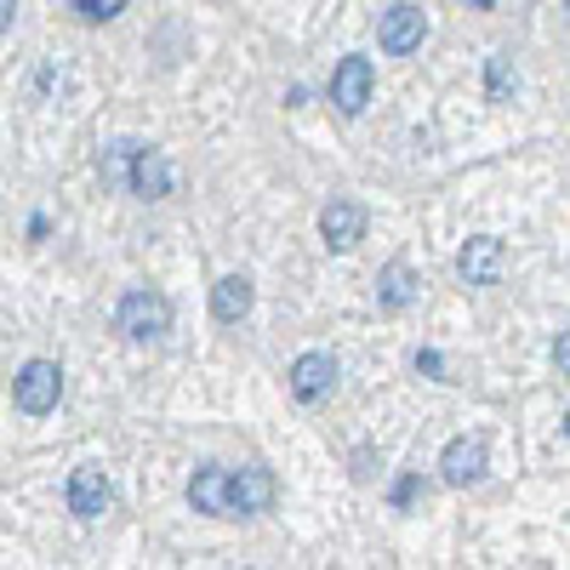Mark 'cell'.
I'll return each instance as SVG.
<instances>
[{
	"label": "cell",
	"mask_w": 570,
	"mask_h": 570,
	"mask_svg": "<svg viewBox=\"0 0 570 570\" xmlns=\"http://www.w3.org/2000/svg\"><path fill=\"white\" fill-rule=\"evenodd\" d=\"M115 325H120V337H131V343H160L171 331V303L160 292H149V285H137V292L120 297Z\"/></svg>",
	"instance_id": "cell-1"
},
{
	"label": "cell",
	"mask_w": 570,
	"mask_h": 570,
	"mask_svg": "<svg viewBox=\"0 0 570 570\" xmlns=\"http://www.w3.org/2000/svg\"><path fill=\"white\" fill-rule=\"evenodd\" d=\"M12 400H18L23 416L58 411V400H63V371H58V360H29V365L12 376Z\"/></svg>",
	"instance_id": "cell-2"
},
{
	"label": "cell",
	"mask_w": 570,
	"mask_h": 570,
	"mask_svg": "<svg viewBox=\"0 0 570 570\" xmlns=\"http://www.w3.org/2000/svg\"><path fill=\"white\" fill-rule=\"evenodd\" d=\"M485 468H491V451H485L480 434H462V440H451V445L440 451V480L456 485V491L480 485V480H485Z\"/></svg>",
	"instance_id": "cell-3"
},
{
	"label": "cell",
	"mask_w": 570,
	"mask_h": 570,
	"mask_svg": "<svg viewBox=\"0 0 570 570\" xmlns=\"http://www.w3.org/2000/svg\"><path fill=\"white\" fill-rule=\"evenodd\" d=\"M422 35H428V18H422V7H411V0L389 7L383 23H376V46H383L389 58H411L422 46Z\"/></svg>",
	"instance_id": "cell-4"
},
{
	"label": "cell",
	"mask_w": 570,
	"mask_h": 570,
	"mask_svg": "<svg viewBox=\"0 0 570 570\" xmlns=\"http://www.w3.org/2000/svg\"><path fill=\"white\" fill-rule=\"evenodd\" d=\"M109 502H115L109 473H104L98 462H80V468L69 473V513H75V519H104Z\"/></svg>",
	"instance_id": "cell-5"
},
{
	"label": "cell",
	"mask_w": 570,
	"mask_h": 570,
	"mask_svg": "<svg viewBox=\"0 0 570 570\" xmlns=\"http://www.w3.org/2000/svg\"><path fill=\"white\" fill-rule=\"evenodd\" d=\"M371 86H376L371 58H343L337 69H331V104L354 120V115H365V104H371Z\"/></svg>",
	"instance_id": "cell-6"
},
{
	"label": "cell",
	"mask_w": 570,
	"mask_h": 570,
	"mask_svg": "<svg viewBox=\"0 0 570 570\" xmlns=\"http://www.w3.org/2000/svg\"><path fill=\"white\" fill-rule=\"evenodd\" d=\"M502 268H508V246L497 240V234H473V240L462 246V257H456V274L468 285H497Z\"/></svg>",
	"instance_id": "cell-7"
},
{
	"label": "cell",
	"mask_w": 570,
	"mask_h": 570,
	"mask_svg": "<svg viewBox=\"0 0 570 570\" xmlns=\"http://www.w3.org/2000/svg\"><path fill=\"white\" fill-rule=\"evenodd\" d=\"M171 183H177L171 160H166L160 149H142V142H137L131 171H126V188H131V195H137V200H166V195H171Z\"/></svg>",
	"instance_id": "cell-8"
},
{
	"label": "cell",
	"mask_w": 570,
	"mask_h": 570,
	"mask_svg": "<svg viewBox=\"0 0 570 570\" xmlns=\"http://www.w3.org/2000/svg\"><path fill=\"white\" fill-rule=\"evenodd\" d=\"M228 502H234V519H252L274 502V473L268 468H228Z\"/></svg>",
	"instance_id": "cell-9"
},
{
	"label": "cell",
	"mask_w": 570,
	"mask_h": 570,
	"mask_svg": "<svg viewBox=\"0 0 570 570\" xmlns=\"http://www.w3.org/2000/svg\"><path fill=\"white\" fill-rule=\"evenodd\" d=\"M320 234H325L331 252H354L365 240V206L360 200H331L320 212Z\"/></svg>",
	"instance_id": "cell-10"
},
{
	"label": "cell",
	"mask_w": 570,
	"mask_h": 570,
	"mask_svg": "<svg viewBox=\"0 0 570 570\" xmlns=\"http://www.w3.org/2000/svg\"><path fill=\"white\" fill-rule=\"evenodd\" d=\"M331 389H337V360H331V354L314 348V354H297V360H292V394H297V400L314 405V400H325Z\"/></svg>",
	"instance_id": "cell-11"
},
{
	"label": "cell",
	"mask_w": 570,
	"mask_h": 570,
	"mask_svg": "<svg viewBox=\"0 0 570 570\" xmlns=\"http://www.w3.org/2000/svg\"><path fill=\"white\" fill-rule=\"evenodd\" d=\"M188 502H195V513L234 519V502H228V468H200L195 480H188Z\"/></svg>",
	"instance_id": "cell-12"
},
{
	"label": "cell",
	"mask_w": 570,
	"mask_h": 570,
	"mask_svg": "<svg viewBox=\"0 0 570 570\" xmlns=\"http://www.w3.org/2000/svg\"><path fill=\"white\" fill-rule=\"evenodd\" d=\"M252 303H257V292H252L246 274H228V279L212 285V314H217L223 325H240V320L252 314Z\"/></svg>",
	"instance_id": "cell-13"
},
{
	"label": "cell",
	"mask_w": 570,
	"mask_h": 570,
	"mask_svg": "<svg viewBox=\"0 0 570 570\" xmlns=\"http://www.w3.org/2000/svg\"><path fill=\"white\" fill-rule=\"evenodd\" d=\"M416 285H422V279H416V268H411V263H389L383 274H376V303L400 314V308H411V303H416Z\"/></svg>",
	"instance_id": "cell-14"
},
{
	"label": "cell",
	"mask_w": 570,
	"mask_h": 570,
	"mask_svg": "<svg viewBox=\"0 0 570 570\" xmlns=\"http://www.w3.org/2000/svg\"><path fill=\"white\" fill-rule=\"evenodd\" d=\"M131 155H137V142H131V137H126V142H109V149H104V160H98L104 183H126V171H131Z\"/></svg>",
	"instance_id": "cell-15"
},
{
	"label": "cell",
	"mask_w": 570,
	"mask_h": 570,
	"mask_svg": "<svg viewBox=\"0 0 570 570\" xmlns=\"http://www.w3.org/2000/svg\"><path fill=\"white\" fill-rule=\"evenodd\" d=\"M513 91H519V75L508 69V58H491V98H497V104H508Z\"/></svg>",
	"instance_id": "cell-16"
},
{
	"label": "cell",
	"mask_w": 570,
	"mask_h": 570,
	"mask_svg": "<svg viewBox=\"0 0 570 570\" xmlns=\"http://www.w3.org/2000/svg\"><path fill=\"white\" fill-rule=\"evenodd\" d=\"M120 7H126V0H80L75 12H80V18H91V23H104V18H115Z\"/></svg>",
	"instance_id": "cell-17"
},
{
	"label": "cell",
	"mask_w": 570,
	"mask_h": 570,
	"mask_svg": "<svg viewBox=\"0 0 570 570\" xmlns=\"http://www.w3.org/2000/svg\"><path fill=\"white\" fill-rule=\"evenodd\" d=\"M416 371H428V376H440V383H451V376H445V360H440L434 348H428V354H416Z\"/></svg>",
	"instance_id": "cell-18"
},
{
	"label": "cell",
	"mask_w": 570,
	"mask_h": 570,
	"mask_svg": "<svg viewBox=\"0 0 570 570\" xmlns=\"http://www.w3.org/2000/svg\"><path fill=\"white\" fill-rule=\"evenodd\" d=\"M553 365H559V376L570 371V343H564V331H559V343H553Z\"/></svg>",
	"instance_id": "cell-19"
},
{
	"label": "cell",
	"mask_w": 570,
	"mask_h": 570,
	"mask_svg": "<svg viewBox=\"0 0 570 570\" xmlns=\"http://www.w3.org/2000/svg\"><path fill=\"white\" fill-rule=\"evenodd\" d=\"M12 18H18V0H0V35L12 29Z\"/></svg>",
	"instance_id": "cell-20"
},
{
	"label": "cell",
	"mask_w": 570,
	"mask_h": 570,
	"mask_svg": "<svg viewBox=\"0 0 570 570\" xmlns=\"http://www.w3.org/2000/svg\"><path fill=\"white\" fill-rule=\"evenodd\" d=\"M473 7H485V12H491V7H497V0H473Z\"/></svg>",
	"instance_id": "cell-21"
}]
</instances>
